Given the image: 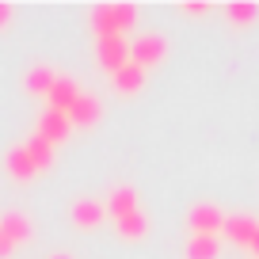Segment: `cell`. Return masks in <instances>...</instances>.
Instances as JSON below:
<instances>
[{"label": "cell", "mask_w": 259, "mask_h": 259, "mask_svg": "<svg viewBox=\"0 0 259 259\" xmlns=\"http://www.w3.org/2000/svg\"><path fill=\"white\" fill-rule=\"evenodd\" d=\"M69 221H73L80 233H92V229H99L107 221V206L99 202V198H76L73 210H69Z\"/></svg>", "instance_id": "obj_5"}, {"label": "cell", "mask_w": 259, "mask_h": 259, "mask_svg": "<svg viewBox=\"0 0 259 259\" xmlns=\"http://www.w3.org/2000/svg\"><path fill=\"white\" fill-rule=\"evenodd\" d=\"M12 255H16V244H12L4 233H0V259H12Z\"/></svg>", "instance_id": "obj_21"}, {"label": "cell", "mask_w": 259, "mask_h": 259, "mask_svg": "<svg viewBox=\"0 0 259 259\" xmlns=\"http://www.w3.org/2000/svg\"><path fill=\"white\" fill-rule=\"evenodd\" d=\"M50 259H73V255H65V251H54V255H50Z\"/></svg>", "instance_id": "obj_23"}, {"label": "cell", "mask_w": 259, "mask_h": 259, "mask_svg": "<svg viewBox=\"0 0 259 259\" xmlns=\"http://www.w3.org/2000/svg\"><path fill=\"white\" fill-rule=\"evenodd\" d=\"M221 244L218 236H187L183 244V259H218Z\"/></svg>", "instance_id": "obj_15"}, {"label": "cell", "mask_w": 259, "mask_h": 259, "mask_svg": "<svg viewBox=\"0 0 259 259\" xmlns=\"http://www.w3.org/2000/svg\"><path fill=\"white\" fill-rule=\"evenodd\" d=\"M80 96H84V92H80V80H73V76H57L46 99H50V111L69 114V111H73V103H76Z\"/></svg>", "instance_id": "obj_6"}, {"label": "cell", "mask_w": 259, "mask_h": 259, "mask_svg": "<svg viewBox=\"0 0 259 259\" xmlns=\"http://www.w3.org/2000/svg\"><path fill=\"white\" fill-rule=\"evenodd\" d=\"M34 134H42V138L50 141V145H61L65 138H69V114H61V111H42V118H38V130Z\"/></svg>", "instance_id": "obj_10"}, {"label": "cell", "mask_w": 259, "mask_h": 259, "mask_svg": "<svg viewBox=\"0 0 259 259\" xmlns=\"http://www.w3.org/2000/svg\"><path fill=\"white\" fill-rule=\"evenodd\" d=\"M164 54H168V38L164 34H141V38L130 42V61L149 69V65H160Z\"/></svg>", "instance_id": "obj_4"}, {"label": "cell", "mask_w": 259, "mask_h": 259, "mask_svg": "<svg viewBox=\"0 0 259 259\" xmlns=\"http://www.w3.org/2000/svg\"><path fill=\"white\" fill-rule=\"evenodd\" d=\"M179 12H183V16H210L213 4H210V0H183V4H179Z\"/></svg>", "instance_id": "obj_19"}, {"label": "cell", "mask_w": 259, "mask_h": 259, "mask_svg": "<svg viewBox=\"0 0 259 259\" xmlns=\"http://www.w3.org/2000/svg\"><path fill=\"white\" fill-rule=\"evenodd\" d=\"M96 61L99 69H107V73H118L122 65H130V42L122 38V34H114V38H96Z\"/></svg>", "instance_id": "obj_3"}, {"label": "cell", "mask_w": 259, "mask_h": 259, "mask_svg": "<svg viewBox=\"0 0 259 259\" xmlns=\"http://www.w3.org/2000/svg\"><path fill=\"white\" fill-rule=\"evenodd\" d=\"M103 206H107V213H111L114 221H122V218H130V213L141 210V206H138V191H134L130 183H118V187L103 198Z\"/></svg>", "instance_id": "obj_7"}, {"label": "cell", "mask_w": 259, "mask_h": 259, "mask_svg": "<svg viewBox=\"0 0 259 259\" xmlns=\"http://www.w3.org/2000/svg\"><path fill=\"white\" fill-rule=\"evenodd\" d=\"M4 171H8L16 183H31L34 176H38V168H34V160L27 156V149H8V156H4Z\"/></svg>", "instance_id": "obj_11"}, {"label": "cell", "mask_w": 259, "mask_h": 259, "mask_svg": "<svg viewBox=\"0 0 259 259\" xmlns=\"http://www.w3.org/2000/svg\"><path fill=\"white\" fill-rule=\"evenodd\" d=\"M255 229H259V221L248 218V213H229V218H225V236L233 244H240V248H251Z\"/></svg>", "instance_id": "obj_9"}, {"label": "cell", "mask_w": 259, "mask_h": 259, "mask_svg": "<svg viewBox=\"0 0 259 259\" xmlns=\"http://www.w3.org/2000/svg\"><path fill=\"white\" fill-rule=\"evenodd\" d=\"M99 118H103V103H99L96 96H80L73 103V111H69V126H80V130L96 126Z\"/></svg>", "instance_id": "obj_12"}, {"label": "cell", "mask_w": 259, "mask_h": 259, "mask_svg": "<svg viewBox=\"0 0 259 259\" xmlns=\"http://www.w3.org/2000/svg\"><path fill=\"white\" fill-rule=\"evenodd\" d=\"M54 80H57V73L50 65H34L31 73H27V92H31V96H50Z\"/></svg>", "instance_id": "obj_17"}, {"label": "cell", "mask_w": 259, "mask_h": 259, "mask_svg": "<svg viewBox=\"0 0 259 259\" xmlns=\"http://www.w3.org/2000/svg\"><path fill=\"white\" fill-rule=\"evenodd\" d=\"M23 149H27V156L34 160V168H38V171H46L50 164H54V145H50L42 134H31V138L23 141Z\"/></svg>", "instance_id": "obj_16"}, {"label": "cell", "mask_w": 259, "mask_h": 259, "mask_svg": "<svg viewBox=\"0 0 259 259\" xmlns=\"http://www.w3.org/2000/svg\"><path fill=\"white\" fill-rule=\"evenodd\" d=\"M12 23H16V8H12V4H4V0H0V31H8Z\"/></svg>", "instance_id": "obj_20"}, {"label": "cell", "mask_w": 259, "mask_h": 259, "mask_svg": "<svg viewBox=\"0 0 259 259\" xmlns=\"http://www.w3.org/2000/svg\"><path fill=\"white\" fill-rule=\"evenodd\" d=\"M225 19L233 27H255L259 23V4H251V0H229L225 4Z\"/></svg>", "instance_id": "obj_14"}, {"label": "cell", "mask_w": 259, "mask_h": 259, "mask_svg": "<svg viewBox=\"0 0 259 259\" xmlns=\"http://www.w3.org/2000/svg\"><path fill=\"white\" fill-rule=\"evenodd\" d=\"M187 229H191V236H218L225 233V213L213 202H198L187 213Z\"/></svg>", "instance_id": "obj_2"}, {"label": "cell", "mask_w": 259, "mask_h": 259, "mask_svg": "<svg viewBox=\"0 0 259 259\" xmlns=\"http://www.w3.org/2000/svg\"><path fill=\"white\" fill-rule=\"evenodd\" d=\"M114 92H118V96H138L141 88H145V69H141V65H122L118 73H114Z\"/></svg>", "instance_id": "obj_13"}, {"label": "cell", "mask_w": 259, "mask_h": 259, "mask_svg": "<svg viewBox=\"0 0 259 259\" xmlns=\"http://www.w3.org/2000/svg\"><path fill=\"white\" fill-rule=\"evenodd\" d=\"M118 236H122V240H145V236H149V218H145V213H130V218H122L118 221Z\"/></svg>", "instance_id": "obj_18"}, {"label": "cell", "mask_w": 259, "mask_h": 259, "mask_svg": "<svg viewBox=\"0 0 259 259\" xmlns=\"http://www.w3.org/2000/svg\"><path fill=\"white\" fill-rule=\"evenodd\" d=\"M134 23H138V8L134 4H96L92 8V31H96V38H114V34L126 38V31Z\"/></svg>", "instance_id": "obj_1"}, {"label": "cell", "mask_w": 259, "mask_h": 259, "mask_svg": "<svg viewBox=\"0 0 259 259\" xmlns=\"http://www.w3.org/2000/svg\"><path fill=\"white\" fill-rule=\"evenodd\" d=\"M0 233L8 236L12 244H27L31 240V233H34V225H31V218L27 213H19V210H8V213H0Z\"/></svg>", "instance_id": "obj_8"}, {"label": "cell", "mask_w": 259, "mask_h": 259, "mask_svg": "<svg viewBox=\"0 0 259 259\" xmlns=\"http://www.w3.org/2000/svg\"><path fill=\"white\" fill-rule=\"evenodd\" d=\"M251 255H259V229H255V240H251Z\"/></svg>", "instance_id": "obj_22"}]
</instances>
